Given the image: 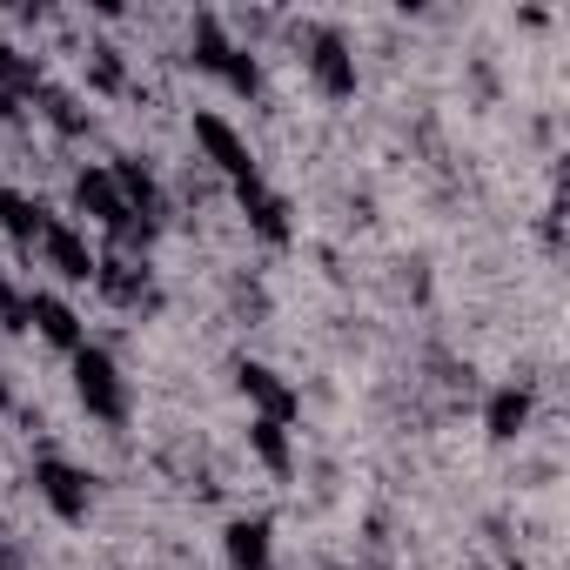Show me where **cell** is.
<instances>
[{
	"mask_svg": "<svg viewBox=\"0 0 570 570\" xmlns=\"http://www.w3.org/2000/svg\"><path fill=\"white\" fill-rule=\"evenodd\" d=\"M75 202H81V208H88V215H95V222H101L121 248H148V235H155V228H148V222L121 202V188H115V175H108V168H81Z\"/></svg>",
	"mask_w": 570,
	"mask_h": 570,
	"instance_id": "6da1fadb",
	"label": "cell"
},
{
	"mask_svg": "<svg viewBox=\"0 0 570 570\" xmlns=\"http://www.w3.org/2000/svg\"><path fill=\"white\" fill-rule=\"evenodd\" d=\"M75 390H81V403L101 416V423H121L128 416V383H121V370H115V356L108 350H75Z\"/></svg>",
	"mask_w": 570,
	"mask_h": 570,
	"instance_id": "7a4b0ae2",
	"label": "cell"
},
{
	"mask_svg": "<svg viewBox=\"0 0 570 570\" xmlns=\"http://www.w3.org/2000/svg\"><path fill=\"white\" fill-rule=\"evenodd\" d=\"M195 68L222 75V81H228L235 95H255V88H262L255 61H248V55H242V48H235V41L222 35V21H215V14H202V21H195Z\"/></svg>",
	"mask_w": 570,
	"mask_h": 570,
	"instance_id": "3957f363",
	"label": "cell"
},
{
	"mask_svg": "<svg viewBox=\"0 0 570 570\" xmlns=\"http://www.w3.org/2000/svg\"><path fill=\"white\" fill-rule=\"evenodd\" d=\"M35 483H41V497H48V510H55L61 523H81L88 503H95L88 476H81L75 463H61V456H41V463H35Z\"/></svg>",
	"mask_w": 570,
	"mask_h": 570,
	"instance_id": "277c9868",
	"label": "cell"
},
{
	"mask_svg": "<svg viewBox=\"0 0 570 570\" xmlns=\"http://www.w3.org/2000/svg\"><path fill=\"white\" fill-rule=\"evenodd\" d=\"M195 141L208 148V161H215L235 188H242V181H255V155H248V141H242L222 115H195Z\"/></svg>",
	"mask_w": 570,
	"mask_h": 570,
	"instance_id": "5b68a950",
	"label": "cell"
},
{
	"mask_svg": "<svg viewBox=\"0 0 570 570\" xmlns=\"http://www.w3.org/2000/svg\"><path fill=\"white\" fill-rule=\"evenodd\" d=\"M309 75L330 101H350L356 95V55L343 48V35H316V55H309Z\"/></svg>",
	"mask_w": 570,
	"mask_h": 570,
	"instance_id": "8992f818",
	"label": "cell"
},
{
	"mask_svg": "<svg viewBox=\"0 0 570 570\" xmlns=\"http://www.w3.org/2000/svg\"><path fill=\"white\" fill-rule=\"evenodd\" d=\"M41 248H48L55 275H68V282H95V248H88V235H81V228L48 222V228H41Z\"/></svg>",
	"mask_w": 570,
	"mask_h": 570,
	"instance_id": "52a82bcc",
	"label": "cell"
},
{
	"mask_svg": "<svg viewBox=\"0 0 570 570\" xmlns=\"http://www.w3.org/2000/svg\"><path fill=\"white\" fill-rule=\"evenodd\" d=\"M235 376H242V396H255L268 423H289V416H296V390H289V383H282L275 370H262V363H242Z\"/></svg>",
	"mask_w": 570,
	"mask_h": 570,
	"instance_id": "ba28073f",
	"label": "cell"
},
{
	"mask_svg": "<svg viewBox=\"0 0 570 570\" xmlns=\"http://www.w3.org/2000/svg\"><path fill=\"white\" fill-rule=\"evenodd\" d=\"M235 195H242V215L255 222V235H262V242H289V202L268 195L262 181H242Z\"/></svg>",
	"mask_w": 570,
	"mask_h": 570,
	"instance_id": "9c48e42d",
	"label": "cell"
},
{
	"mask_svg": "<svg viewBox=\"0 0 570 570\" xmlns=\"http://www.w3.org/2000/svg\"><path fill=\"white\" fill-rule=\"evenodd\" d=\"M222 550H228L235 570H268V523L262 517H235L222 530Z\"/></svg>",
	"mask_w": 570,
	"mask_h": 570,
	"instance_id": "30bf717a",
	"label": "cell"
},
{
	"mask_svg": "<svg viewBox=\"0 0 570 570\" xmlns=\"http://www.w3.org/2000/svg\"><path fill=\"white\" fill-rule=\"evenodd\" d=\"M108 175H115V188H121V202H128V208H135V215H141V222L155 228V222H161V188H155V175H148L141 161H115Z\"/></svg>",
	"mask_w": 570,
	"mask_h": 570,
	"instance_id": "8fae6325",
	"label": "cell"
},
{
	"mask_svg": "<svg viewBox=\"0 0 570 570\" xmlns=\"http://www.w3.org/2000/svg\"><path fill=\"white\" fill-rule=\"evenodd\" d=\"M28 323H35L55 350H81V316H75L61 296H35V303H28Z\"/></svg>",
	"mask_w": 570,
	"mask_h": 570,
	"instance_id": "7c38bea8",
	"label": "cell"
},
{
	"mask_svg": "<svg viewBox=\"0 0 570 570\" xmlns=\"http://www.w3.org/2000/svg\"><path fill=\"white\" fill-rule=\"evenodd\" d=\"M0 228H8L21 248H35V242H41V228H48V208H41V202H28L21 188H0Z\"/></svg>",
	"mask_w": 570,
	"mask_h": 570,
	"instance_id": "4fadbf2b",
	"label": "cell"
},
{
	"mask_svg": "<svg viewBox=\"0 0 570 570\" xmlns=\"http://www.w3.org/2000/svg\"><path fill=\"white\" fill-rule=\"evenodd\" d=\"M95 282H101L108 303H141L148 296V275L135 262H95Z\"/></svg>",
	"mask_w": 570,
	"mask_h": 570,
	"instance_id": "5bb4252c",
	"label": "cell"
},
{
	"mask_svg": "<svg viewBox=\"0 0 570 570\" xmlns=\"http://www.w3.org/2000/svg\"><path fill=\"white\" fill-rule=\"evenodd\" d=\"M248 443H255V456L282 476V470H289V423H268V416H255L248 423Z\"/></svg>",
	"mask_w": 570,
	"mask_h": 570,
	"instance_id": "9a60e30c",
	"label": "cell"
},
{
	"mask_svg": "<svg viewBox=\"0 0 570 570\" xmlns=\"http://www.w3.org/2000/svg\"><path fill=\"white\" fill-rule=\"evenodd\" d=\"M530 423V396L523 390H497L490 396V436H517Z\"/></svg>",
	"mask_w": 570,
	"mask_h": 570,
	"instance_id": "2e32d148",
	"label": "cell"
},
{
	"mask_svg": "<svg viewBox=\"0 0 570 570\" xmlns=\"http://www.w3.org/2000/svg\"><path fill=\"white\" fill-rule=\"evenodd\" d=\"M0 330H28V303L8 289V282H0Z\"/></svg>",
	"mask_w": 570,
	"mask_h": 570,
	"instance_id": "e0dca14e",
	"label": "cell"
},
{
	"mask_svg": "<svg viewBox=\"0 0 570 570\" xmlns=\"http://www.w3.org/2000/svg\"><path fill=\"white\" fill-rule=\"evenodd\" d=\"M48 115H55V121H61V128H81V108H75V101H68V95H48Z\"/></svg>",
	"mask_w": 570,
	"mask_h": 570,
	"instance_id": "ac0fdd59",
	"label": "cell"
},
{
	"mask_svg": "<svg viewBox=\"0 0 570 570\" xmlns=\"http://www.w3.org/2000/svg\"><path fill=\"white\" fill-rule=\"evenodd\" d=\"M95 81H101V88H121V61H115V55H101V61H95Z\"/></svg>",
	"mask_w": 570,
	"mask_h": 570,
	"instance_id": "d6986e66",
	"label": "cell"
},
{
	"mask_svg": "<svg viewBox=\"0 0 570 570\" xmlns=\"http://www.w3.org/2000/svg\"><path fill=\"white\" fill-rule=\"evenodd\" d=\"M8 115H14V95H8V88H0V121H8Z\"/></svg>",
	"mask_w": 570,
	"mask_h": 570,
	"instance_id": "ffe728a7",
	"label": "cell"
},
{
	"mask_svg": "<svg viewBox=\"0 0 570 570\" xmlns=\"http://www.w3.org/2000/svg\"><path fill=\"white\" fill-rule=\"evenodd\" d=\"M336 570H350V563H336Z\"/></svg>",
	"mask_w": 570,
	"mask_h": 570,
	"instance_id": "44dd1931",
	"label": "cell"
}]
</instances>
